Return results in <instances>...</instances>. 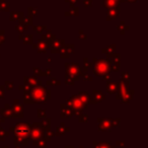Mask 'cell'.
I'll return each instance as SVG.
<instances>
[{
    "label": "cell",
    "instance_id": "obj_1",
    "mask_svg": "<svg viewBox=\"0 0 148 148\" xmlns=\"http://www.w3.org/2000/svg\"><path fill=\"white\" fill-rule=\"evenodd\" d=\"M29 95V105L38 103V105H44L48 103L52 97L51 90L44 86L43 84H39L35 87H32Z\"/></svg>",
    "mask_w": 148,
    "mask_h": 148
},
{
    "label": "cell",
    "instance_id": "obj_2",
    "mask_svg": "<svg viewBox=\"0 0 148 148\" xmlns=\"http://www.w3.org/2000/svg\"><path fill=\"white\" fill-rule=\"evenodd\" d=\"M65 70L66 74L70 76L74 81H78L80 77L85 73L82 70V68L79 66L78 62H70V63H65Z\"/></svg>",
    "mask_w": 148,
    "mask_h": 148
},
{
    "label": "cell",
    "instance_id": "obj_3",
    "mask_svg": "<svg viewBox=\"0 0 148 148\" xmlns=\"http://www.w3.org/2000/svg\"><path fill=\"white\" fill-rule=\"evenodd\" d=\"M92 73L95 76H103L110 73V64L107 59H92Z\"/></svg>",
    "mask_w": 148,
    "mask_h": 148
},
{
    "label": "cell",
    "instance_id": "obj_4",
    "mask_svg": "<svg viewBox=\"0 0 148 148\" xmlns=\"http://www.w3.org/2000/svg\"><path fill=\"white\" fill-rule=\"evenodd\" d=\"M9 131L14 132V136H19V137H25L27 140H31L29 137V132H31V125L27 122H21L17 123L14 126L9 128Z\"/></svg>",
    "mask_w": 148,
    "mask_h": 148
},
{
    "label": "cell",
    "instance_id": "obj_5",
    "mask_svg": "<svg viewBox=\"0 0 148 148\" xmlns=\"http://www.w3.org/2000/svg\"><path fill=\"white\" fill-rule=\"evenodd\" d=\"M110 64V71L118 72L120 70V62H121V54L120 53H112L107 54V58Z\"/></svg>",
    "mask_w": 148,
    "mask_h": 148
},
{
    "label": "cell",
    "instance_id": "obj_6",
    "mask_svg": "<svg viewBox=\"0 0 148 148\" xmlns=\"http://www.w3.org/2000/svg\"><path fill=\"white\" fill-rule=\"evenodd\" d=\"M65 105L68 109H70L71 111H74V110H81L83 111L84 109H87V107H85L81 101L79 99L78 95H73L65 101Z\"/></svg>",
    "mask_w": 148,
    "mask_h": 148
},
{
    "label": "cell",
    "instance_id": "obj_7",
    "mask_svg": "<svg viewBox=\"0 0 148 148\" xmlns=\"http://www.w3.org/2000/svg\"><path fill=\"white\" fill-rule=\"evenodd\" d=\"M29 137L33 142H36L40 139L44 138V130L42 128L41 122H36L33 125H31V132H29Z\"/></svg>",
    "mask_w": 148,
    "mask_h": 148
},
{
    "label": "cell",
    "instance_id": "obj_8",
    "mask_svg": "<svg viewBox=\"0 0 148 148\" xmlns=\"http://www.w3.org/2000/svg\"><path fill=\"white\" fill-rule=\"evenodd\" d=\"M97 128H99V131L107 132L110 131L112 129V119L111 118H99L97 119Z\"/></svg>",
    "mask_w": 148,
    "mask_h": 148
},
{
    "label": "cell",
    "instance_id": "obj_9",
    "mask_svg": "<svg viewBox=\"0 0 148 148\" xmlns=\"http://www.w3.org/2000/svg\"><path fill=\"white\" fill-rule=\"evenodd\" d=\"M74 50H75V47H74L73 44H64V46L59 51L60 57H61L62 59L69 58L70 56L74 53Z\"/></svg>",
    "mask_w": 148,
    "mask_h": 148
},
{
    "label": "cell",
    "instance_id": "obj_10",
    "mask_svg": "<svg viewBox=\"0 0 148 148\" xmlns=\"http://www.w3.org/2000/svg\"><path fill=\"white\" fill-rule=\"evenodd\" d=\"M11 109H12L13 118H23V107L18 99H14Z\"/></svg>",
    "mask_w": 148,
    "mask_h": 148
},
{
    "label": "cell",
    "instance_id": "obj_11",
    "mask_svg": "<svg viewBox=\"0 0 148 148\" xmlns=\"http://www.w3.org/2000/svg\"><path fill=\"white\" fill-rule=\"evenodd\" d=\"M50 45L44 40H39L36 44H33V48L37 50L38 54H45L47 53V50L49 49Z\"/></svg>",
    "mask_w": 148,
    "mask_h": 148
},
{
    "label": "cell",
    "instance_id": "obj_12",
    "mask_svg": "<svg viewBox=\"0 0 148 148\" xmlns=\"http://www.w3.org/2000/svg\"><path fill=\"white\" fill-rule=\"evenodd\" d=\"M105 99H106V95L101 90L95 89L92 91V97H91L90 101H89V105H97V103H99L101 101H103Z\"/></svg>",
    "mask_w": 148,
    "mask_h": 148
},
{
    "label": "cell",
    "instance_id": "obj_13",
    "mask_svg": "<svg viewBox=\"0 0 148 148\" xmlns=\"http://www.w3.org/2000/svg\"><path fill=\"white\" fill-rule=\"evenodd\" d=\"M64 44H65V40L64 39H57L56 38L55 40H54V42L51 44V52L53 54H57L59 53L60 49H61L62 47L64 46Z\"/></svg>",
    "mask_w": 148,
    "mask_h": 148
},
{
    "label": "cell",
    "instance_id": "obj_14",
    "mask_svg": "<svg viewBox=\"0 0 148 148\" xmlns=\"http://www.w3.org/2000/svg\"><path fill=\"white\" fill-rule=\"evenodd\" d=\"M23 82H25V85H27L29 87H35L39 84H42V81L38 80L36 76H25Z\"/></svg>",
    "mask_w": 148,
    "mask_h": 148
},
{
    "label": "cell",
    "instance_id": "obj_15",
    "mask_svg": "<svg viewBox=\"0 0 148 148\" xmlns=\"http://www.w3.org/2000/svg\"><path fill=\"white\" fill-rule=\"evenodd\" d=\"M120 11H121V6H117L115 8L108 9L107 11V21H111L113 19H116L119 15Z\"/></svg>",
    "mask_w": 148,
    "mask_h": 148
},
{
    "label": "cell",
    "instance_id": "obj_16",
    "mask_svg": "<svg viewBox=\"0 0 148 148\" xmlns=\"http://www.w3.org/2000/svg\"><path fill=\"white\" fill-rule=\"evenodd\" d=\"M60 109H61L60 117H61L62 119H64V118H68V119H70V118L74 117L73 111H71L70 109H68V108L66 107L65 103H61V105H60Z\"/></svg>",
    "mask_w": 148,
    "mask_h": 148
},
{
    "label": "cell",
    "instance_id": "obj_17",
    "mask_svg": "<svg viewBox=\"0 0 148 148\" xmlns=\"http://www.w3.org/2000/svg\"><path fill=\"white\" fill-rule=\"evenodd\" d=\"M0 114H1L2 118H13L12 109H11V106L8 105V103H6L2 109L0 110Z\"/></svg>",
    "mask_w": 148,
    "mask_h": 148
},
{
    "label": "cell",
    "instance_id": "obj_18",
    "mask_svg": "<svg viewBox=\"0 0 148 148\" xmlns=\"http://www.w3.org/2000/svg\"><path fill=\"white\" fill-rule=\"evenodd\" d=\"M69 131H70V128L66 127L65 123H64V122H62V123H60V125L56 128V131L54 132V134H55L56 136H63Z\"/></svg>",
    "mask_w": 148,
    "mask_h": 148
},
{
    "label": "cell",
    "instance_id": "obj_19",
    "mask_svg": "<svg viewBox=\"0 0 148 148\" xmlns=\"http://www.w3.org/2000/svg\"><path fill=\"white\" fill-rule=\"evenodd\" d=\"M119 88V83L116 81H108L107 83V91L109 95H116Z\"/></svg>",
    "mask_w": 148,
    "mask_h": 148
},
{
    "label": "cell",
    "instance_id": "obj_20",
    "mask_svg": "<svg viewBox=\"0 0 148 148\" xmlns=\"http://www.w3.org/2000/svg\"><path fill=\"white\" fill-rule=\"evenodd\" d=\"M77 95H78V97L81 101V103H82L85 107L88 108L89 101H90V99H91V95H89L88 92H86V91H81V92H79Z\"/></svg>",
    "mask_w": 148,
    "mask_h": 148
},
{
    "label": "cell",
    "instance_id": "obj_21",
    "mask_svg": "<svg viewBox=\"0 0 148 148\" xmlns=\"http://www.w3.org/2000/svg\"><path fill=\"white\" fill-rule=\"evenodd\" d=\"M13 143L15 146H18V147H25L29 144V140L25 137H19V136H14V140H13Z\"/></svg>",
    "mask_w": 148,
    "mask_h": 148
},
{
    "label": "cell",
    "instance_id": "obj_22",
    "mask_svg": "<svg viewBox=\"0 0 148 148\" xmlns=\"http://www.w3.org/2000/svg\"><path fill=\"white\" fill-rule=\"evenodd\" d=\"M121 3L117 0H103V6L107 9L115 8L117 6H120Z\"/></svg>",
    "mask_w": 148,
    "mask_h": 148
},
{
    "label": "cell",
    "instance_id": "obj_23",
    "mask_svg": "<svg viewBox=\"0 0 148 148\" xmlns=\"http://www.w3.org/2000/svg\"><path fill=\"white\" fill-rule=\"evenodd\" d=\"M93 148H116V146L112 145L111 142L105 141H92Z\"/></svg>",
    "mask_w": 148,
    "mask_h": 148
},
{
    "label": "cell",
    "instance_id": "obj_24",
    "mask_svg": "<svg viewBox=\"0 0 148 148\" xmlns=\"http://www.w3.org/2000/svg\"><path fill=\"white\" fill-rule=\"evenodd\" d=\"M25 16L23 11H12L10 13V16H9V21H21L23 17Z\"/></svg>",
    "mask_w": 148,
    "mask_h": 148
},
{
    "label": "cell",
    "instance_id": "obj_25",
    "mask_svg": "<svg viewBox=\"0 0 148 148\" xmlns=\"http://www.w3.org/2000/svg\"><path fill=\"white\" fill-rule=\"evenodd\" d=\"M133 95H134V90L133 89H129V90L127 91L126 93H124L123 97H121V101L123 103H129L130 101H132V99H133Z\"/></svg>",
    "mask_w": 148,
    "mask_h": 148
},
{
    "label": "cell",
    "instance_id": "obj_26",
    "mask_svg": "<svg viewBox=\"0 0 148 148\" xmlns=\"http://www.w3.org/2000/svg\"><path fill=\"white\" fill-rule=\"evenodd\" d=\"M18 39L23 42L25 45H32L34 42V37L32 35H25V34H21L18 36Z\"/></svg>",
    "mask_w": 148,
    "mask_h": 148
},
{
    "label": "cell",
    "instance_id": "obj_27",
    "mask_svg": "<svg viewBox=\"0 0 148 148\" xmlns=\"http://www.w3.org/2000/svg\"><path fill=\"white\" fill-rule=\"evenodd\" d=\"M42 128H43L44 131H47V130H51L52 127V120L50 118H45L43 119V121L41 122Z\"/></svg>",
    "mask_w": 148,
    "mask_h": 148
},
{
    "label": "cell",
    "instance_id": "obj_28",
    "mask_svg": "<svg viewBox=\"0 0 148 148\" xmlns=\"http://www.w3.org/2000/svg\"><path fill=\"white\" fill-rule=\"evenodd\" d=\"M79 15V9L78 7H71L68 11L65 12V16H78Z\"/></svg>",
    "mask_w": 148,
    "mask_h": 148
},
{
    "label": "cell",
    "instance_id": "obj_29",
    "mask_svg": "<svg viewBox=\"0 0 148 148\" xmlns=\"http://www.w3.org/2000/svg\"><path fill=\"white\" fill-rule=\"evenodd\" d=\"M10 5L7 1L5 0H0V11H4V12H8L10 10Z\"/></svg>",
    "mask_w": 148,
    "mask_h": 148
},
{
    "label": "cell",
    "instance_id": "obj_30",
    "mask_svg": "<svg viewBox=\"0 0 148 148\" xmlns=\"http://www.w3.org/2000/svg\"><path fill=\"white\" fill-rule=\"evenodd\" d=\"M117 29H118V31L120 32V34H121V35H125L126 31H129V29H130V27H128V25H126L125 21H122L121 23H120V25L117 27Z\"/></svg>",
    "mask_w": 148,
    "mask_h": 148
},
{
    "label": "cell",
    "instance_id": "obj_31",
    "mask_svg": "<svg viewBox=\"0 0 148 148\" xmlns=\"http://www.w3.org/2000/svg\"><path fill=\"white\" fill-rule=\"evenodd\" d=\"M54 135H55V134H54V132L52 131V130H47V131H44V138H43V139L45 140L46 142L51 141Z\"/></svg>",
    "mask_w": 148,
    "mask_h": 148
},
{
    "label": "cell",
    "instance_id": "obj_32",
    "mask_svg": "<svg viewBox=\"0 0 148 148\" xmlns=\"http://www.w3.org/2000/svg\"><path fill=\"white\" fill-rule=\"evenodd\" d=\"M60 84H61V82H60L59 80H57L56 78L48 79V80L46 81V85H47V86H59Z\"/></svg>",
    "mask_w": 148,
    "mask_h": 148
},
{
    "label": "cell",
    "instance_id": "obj_33",
    "mask_svg": "<svg viewBox=\"0 0 148 148\" xmlns=\"http://www.w3.org/2000/svg\"><path fill=\"white\" fill-rule=\"evenodd\" d=\"M33 145L38 148H47V142L44 139H40L36 142H33Z\"/></svg>",
    "mask_w": 148,
    "mask_h": 148
},
{
    "label": "cell",
    "instance_id": "obj_34",
    "mask_svg": "<svg viewBox=\"0 0 148 148\" xmlns=\"http://www.w3.org/2000/svg\"><path fill=\"white\" fill-rule=\"evenodd\" d=\"M15 29H16V31H18L19 34H23L25 31H27V29H29V27H27V25H23V23H18V25L15 27Z\"/></svg>",
    "mask_w": 148,
    "mask_h": 148
},
{
    "label": "cell",
    "instance_id": "obj_35",
    "mask_svg": "<svg viewBox=\"0 0 148 148\" xmlns=\"http://www.w3.org/2000/svg\"><path fill=\"white\" fill-rule=\"evenodd\" d=\"M9 135H10V132L5 131V130L0 126V141H4L5 138L8 137Z\"/></svg>",
    "mask_w": 148,
    "mask_h": 148
},
{
    "label": "cell",
    "instance_id": "obj_36",
    "mask_svg": "<svg viewBox=\"0 0 148 148\" xmlns=\"http://www.w3.org/2000/svg\"><path fill=\"white\" fill-rule=\"evenodd\" d=\"M19 23H23V25H34V21H33V17L31 16H23V19H21V21H19Z\"/></svg>",
    "mask_w": 148,
    "mask_h": 148
},
{
    "label": "cell",
    "instance_id": "obj_37",
    "mask_svg": "<svg viewBox=\"0 0 148 148\" xmlns=\"http://www.w3.org/2000/svg\"><path fill=\"white\" fill-rule=\"evenodd\" d=\"M37 116L39 119H45L47 118V110L46 109H38L37 111Z\"/></svg>",
    "mask_w": 148,
    "mask_h": 148
},
{
    "label": "cell",
    "instance_id": "obj_38",
    "mask_svg": "<svg viewBox=\"0 0 148 148\" xmlns=\"http://www.w3.org/2000/svg\"><path fill=\"white\" fill-rule=\"evenodd\" d=\"M33 71H34V73H35V76H43V77L46 76L45 71H43L40 67H34Z\"/></svg>",
    "mask_w": 148,
    "mask_h": 148
},
{
    "label": "cell",
    "instance_id": "obj_39",
    "mask_svg": "<svg viewBox=\"0 0 148 148\" xmlns=\"http://www.w3.org/2000/svg\"><path fill=\"white\" fill-rule=\"evenodd\" d=\"M27 12H29V16L31 17H35L38 15V7H33L29 6L27 8Z\"/></svg>",
    "mask_w": 148,
    "mask_h": 148
},
{
    "label": "cell",
    "instance_id": "obj_40",
    "mask_svg": "<svg viewBox=\"0 0 148 148\" xmlns=\"http://www.w3.org/2000/svg\"><path fill=\"white\" fill-rule=\"evenodd\" d=\"M93 66V64H92V62L91 61H89L87 58H85L84 59V65H83V68H82V70L84 72H87V70H88V68H91Z\"/></svg>",
    "mask_w": 148,
    "mask_h": 148
},
{
    "label": "cell",
    "instance_id": "obj_41",
    "mask_svg": "<svg viewBox=\"0 0 148 148\" xmlns=\"http://www.w3.org/2000/svg\"><path fill=\"white\" fill-rule=\"evenodd\" d=\"M33 29L38 34H43V32H45L47 27H46V25H34Z\"/></svg>",
    "mask_w": 148,
    "mask_h": 148
},
{
    "label": "cell",
    "instance_id": "obj_42",
    "mask_svg": "<svg viewBox=\"0 0 148 148\" xmlns=\"http://www.w3.org/2000/svg\"><path fill=\"white\" fill-rule=\"evenodd\" d=\"M116 48H117V46L112 44V45H108L107 48H105V49H106L107 54H112V53H115L116 52Z\"/></svg>",
    "mask_w": 148,
    "mask_h": 148
},
{
    "label": "cell",
    "instance_id": "obj_43",
    "mask_svg": "<svg viewBox=\"0 0 148 148\" xmlns=\"http://www.w3.org/2000/svg\"><path fill=\"white\" fill-rule=\"evenodd\" d=\"M3 86L5 87V89H6V90H12L13 87H14V84H13V82H11V81L6 80Z\"/></svg>",
    "mask_w": 148,
    "mask_h": 148
},
{
    "label": "cell",
    "instance_id": "obj_44",
    "mask_svg": "<svg viewBox=\"0 0 148 148\" xmlns=\"http://www.w3.org/2000/svg\"><path fill=\"white\" fill-rule=\"evenodd\" d=\"M78 121L80 122V123H87V121H88V116H87L86 114H81L78 117Z\"/></svg>",
    "mask_w": 148,
    "mask_h": 148
},
{
    "label": "cell",
    "instance_id": "obj_45",
    "mask_svg": "<svg viewBox=\"0 0 148 148\" xmlns=\"http://www.w3.org/2000/svg\"><path fill=\"white\" fill-rule=\"evenodd\" d=\"M65 83H66V85H74V83H75V81L73 80V79L71 78L70 76H68L67 74L65 75Z\"/></svg>",
    "mask_w": 148,
    "mask_h": 148
},
{
    "label": "cell",
    "instance_id": "obj_46",
    "mask_svg": "<svg viewBox=\"0 0 148 148\" xmlns=\"http://www.w3.org/2000/svg\"><path fill=\"white\" fill-rule=\"evenodd\" d=\"M121 125V119L117 118V119H112V127H120Z\"/></svg>",
    "mask_w": 148,
    "mask_h": 148
},
{
    "label": "cell",
    "instance_id": "obj_47",
    "mask_svg": "<svg viewBox=\"0 0 148 148\" xmlns=\"http://www.w3.org/2000/svg\"><path fill=\"white\" fill-rule=\"evenodd\" d=\"M18 88L21 89V90H23V93H27V92H29L31 91V88L32 87H29V86H27V85H19L18 86Z\"/></svg>",
    "mask_w": 148,
    "mask_h": 148
},
{
    "label": "cell",
    "instance_id": "obj_48",
    "mask_svg": "<svg viewBox=\"0 0 148 148\" xmlns=\"http://www.w3.org/2000/svg\"><path fill=\"white\" fill-rule=\"evenodd\" d=\"M5 31H0V46H2L5 42Z\"/></svg>",
    "mask_w": 148,
    "mask_h": 148
},
{
    "label": "cell",
    "instance_id": "obj_49",
    "mask_svg": "<svg viewBox=\"0 0 148 148\" xmlns=\"http://www.w3.org/2000/svg\"><path fill=\"white\" fill-rule=\"evenodd\" d=\"M122 79H124V80H127V81H130L129 72H127V71H123V72H122Z\"/></svg>",
    "mask_w": 148,
    "mask_h": 148
},
{
    "label": "cell",
    "instance_id": "obj_50",
    "mask_svg": "<svg viewBox=\"0 0 148 148\" xmlns=\"http://www.w3.org/2000/svg\"><path fill=\"white\" fill-rule=\"evenodd\" d=\"M82 77H83V79H84L85 81H91V80H92V76H91V75H89L87 72H85V73L83 74Z\"/></svg>",
    "mask_w": 148,
    "mask_h": 148
},
{
    "label": "cell",
    "instance_id": "obj_51",
    "mask_svg": "<svg viewBox=\"0 0 148 148\" xmlns=\"http://www.w3.org/2000/svg\"><path fill=\"white\" fill-rule=\"evenodd\" d=\"M92 3H93V0H84V2H83V4H84V7L88 8V7H91V6H92Z\"/></svg>",
    "mask_w": 148,
    "mask_h": 148
},
{
    "label": "cell",
    "instance_id": "obj_52",
    "mask_svg": "<svg viewBox=\"0 0 148 148\" xmlns=\"http://www.w3.org/2000/svg\"><path fill=\"white\" fill-rule=\"evenodd\" d=\"M5 91H6V89H5L4 86H0V99H4Z\"/></svg>",
    "mask_w": 148,
    "mask_h": 148
},
{
    "label": "cell",
    "instance_id": "obj_53",
    "mask_svg": "<svg viewBox=\"0 0 148 148\" xmlns=\"http://www.w3.org/2000/svg\"><path fill=\"white\" fill-rule=\"evenodd\" d=\"M78 33H79V39H81V40H82V39L83 40H86L87 38H88V37H87V35H86V34H84V32H83L82 29H79Z\"/></svg>",
    "mask_w": 148,
    "mask_h": 148
},
{
    "label": "cell",
    "instance_id": "obj_54",
    "mask_svg": "<svg viewBox=\"0 0 148 148\" xmlns=\"http://www.w3.org/2000/svg\"><path fill=\"white\" fill-rule=\"evenodd\" d=\"M77 1H78V0H65V2L69 4L70 8H71V7H74V6H75V3H76Z\"/></svg>",
    "mask_w": 148,
    "mask_h": 148
},
{
    "label": "cell",
    "instance_id": "obj_55",
    "mask_svg": "<svg viewBox=\"0 0 148 148\" xmlns=\"http://www.w3.org/2000/svg\"><path fill=\"white\" fill-rule=\"evenodd\" d=\"M103 80H105V81H111V74L110 73H107V74H105V75H103Z\"/></svg>",
    "mask_w": 148,
    "mask_h": 148
},
{
    "label": "cell",
    "instance_id": "obj_56",
    "mask_svg": "<svg viewBox=\"0 0 148 148\" xmlns=\"http://www.w3.org/2000/svg\"><path fill=\"white\" fill-rule=\"evenodd\" d=\"M116 145L120 146V148H125V142L124 141H117L116 142Z\"/></svg>",
    "mask_w": 148,
    "mask_h": 148
},
{
    "label": "cell",
    "instance_id": "obj_57",
    "mask_svg": "<svg viewBox=\"0 0 148 148\" xmlns=\"http://www.w3.org/2000/svg\"><path fill=\"white\" fill-rule=\"evenodd\" d=\"M45 73H46V76H51L52 69H51V68H48V69H46L45 70Z\"/></svg>",
    "mask_w": 148,
    "mask_h": 148
},
{
    "label": "cell",
    "instance_id": "obj_58",
    "mask_svg": "<svg viewBox=\"0 0 148 148\" xmlns=\"http://www.w3.org/2000/svg\"><path fill=\"white\" fill-rule=\"evenodd\" d=\"M125 2H131V3H135V2H137L138 0H124Z\"/></svg>",
    "mask_w": 148,
    "mask_h": 148
},
{
    "label": "cell",
    "instance_id": "obj_59",
    "mask_svg": "<svg viewBox=\"0 0 148 148\" xmlns=\"http://www.w3.org/2000/svg\"><path fill=\"white\" fill-rule=\"evenodd\" d=\"M5 122V118H2V117H0V125L2 123H4Z\"/></svg>",
    "mask_w": 148,
    "mask_h": 148
},
{
    "label": "cell",
    "instance_id": "obj_60",
    "mask_svg": "<svg viewBox=\"0 0 148 148\" xmlns=\"http://www.w3.org/2000/svg\"><path fill=\"white\" fill-rule=\"evenodd\" d=\"M50 62H52V59H51V58H48V59H47V63H50Z\"/></svg>",
    "mask_w": 148,
    "mask_h": 148
},
{
    "label": "cell",
    "instance_id": "obj_61",
    "mask_svg": "<svg viewBox=\"0 0 148 148\" xmlns=\"http://www.w3.org/2000/svg\"><path fill=\"white\" fill-rule=\"evenodd\" d=\"M65 148H74V146H72V145H68V146H66Z\"/></svg>",
    "mask_w": 148,
    "mask_h": 148
},
{
    "label": "cell",
    "instance_id": "obj_62",
    "mask_svg": "<svg viewBox=\"0 0 148 148\" xmlns=\"http://www.w3.org/2000/svg\"><path fill=\"white\" fill-rule=\"evenodd\" d=\"M1 148H9L8 146H3V147H1Z\"/></svg>",
    "mask_w": 148,
    "mask_h": 148
},
{
    "label": "cell",
    "instance_id": "obj_63",
    "mask_svg": "<svg viewBox=\"0 0 148 148\" xmlns=\"http://www.w3.org/2000/svg\"><path fill=\"white\" fill-rule=\"evenodd\" d=\"M15 148H23V147H18V146H15Z\"/></svg>",
    "mask_w": 148,
    "mask_h": 148
},
{
    "label": "cell",
    "instance_id": "obj_64",
    "mask_svg": "<svg viewBox=\"0 0 148 148\" xmlns=\"http://www.w3.org/2000/svg\"><path fill=\"white\" fill-rule=\"evenodd\" d=\"M0 57H1V55H0Z\"/></svg>",
    "mask_w": 148,
    "mask_h": 148
}]
</instances>
